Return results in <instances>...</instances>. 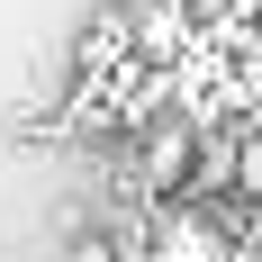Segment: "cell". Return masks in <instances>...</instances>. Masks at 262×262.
Masks as SVG:
<instances>
[{
    "label": "cell",
    "instance_id": "obj_1",
    "mask_svg": "<svg viewBox=\"0 0 262 262\" xmlns=\"http://www.w3.org/2000/svg\"><path fill=\"white\" fill-rule=\"evenodd\" d=\"M145 262H235V235H226L199 199H172V208H154Z\"/></svg>",
    "mask_w": 262,
    "mask_h": 262
},
{
    "label": "cell",
    "instance_id": "obj_2",
    "mask_svg": "<svg viewBox=\"0 0 262 262\" xmlns=\"http://www.w3.org/2000/svg\"><path fill=\"white\" fill-rule=\"evenodd\" d=\"M190 163H199V127H190L181 108L163 118V127H145V145H136V181H145V199H181L190 190Z\"/></svg>",
    "mask_w": 262,
    "mask_h": 262
},
{
    "label": "cell",
    "instance_id": "obj_3",
    "mask_svg": "<svg viewBox=\"0 0 262 262\" xmlns=\"http://www.w3.org/2000/svg\"><path fill=\"white\" fill-rule=\"evenodd\" d=\"M127 9H136V63H163L172 73L199 46V9L190 0H127Z\"/></svg>",
    "mask_w": 262,
    "mask_h": 262
},
{
    "label": "cell",
    "instance_id": "obj_4",
    "mask_svg": "<svg viewBox=\"0 0 262 262\" xmlns=\"http://www.w3.org/2000/svg\"><path fill=\"white\" fill-rule=\"evenodd\" d=\"M235 199H244V208H262V136H244V145H235Z\"/></svg>",
    "mask_w": 262,
    "mask_h": 262
},
{
    "label": "cell",
    "instance_id": "obj_5",
    "mask_svg": "<svg viewBox=\"0 0 262 262\" xmlns=\"http://www.w3.org/2000/svg\"><path fill=\"white\" fill-rule=\"evenodd\" d=\"M244 136H262V81H253V100H244V118H235Z\"/></svg>",
    "mask_w": 262,
    "mask_h": 262
}]
</instances>
